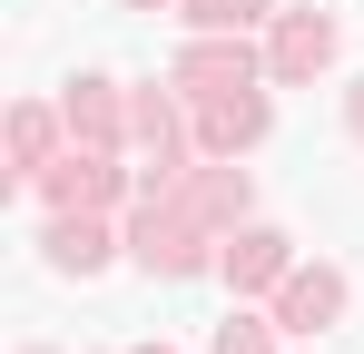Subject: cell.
<instances>
[{"label": "cell", "instance_id": "1", "mask_svg": "<svg viewBox=\"0 0 364 354\" xmlns=\"http://www.w3.org/2000/svg\"><path fill=\"white\" fill-rule=\"evenodd\" d=\"M217 246H227V236L207 227L187 197H168V187H158V197H138V217H128V256H138L158 286H187V276H207V266H217Z\"/></svg>", "mask_w": 364, "mask_h": 354}, {"label": "cell", "instance_id": "2", "mask_svg": "<svg viewBox=\"0 0 364 354\" xmlns=\"http://www.w3.org/2000/svg\"><path fill=\"white\" fill-rule=\"evenodd\" d=\"M30 187H40L60 217H109L128 197V168H119V148H69V158H50Z\"/></svg>", "mask_w": 364, "mask_h": 354}, {"label": "cell", "instance_id": "3", "mask_svg": "<svg viewBox=\"0 0 364 354\" xmlns=\"http://www.w3.org/2000/svg\"><path fill=\"white\" fill-rule=\"evenodd\" d=\"M187 118H197V148H207V158H246V148L276 128V109H266L256 79H246V89H207V99H187Z\"/></svg>", "mask_w": 364, "mask_h": 354}, {"label": "cell", "instance_id": "4", "mask_svg": "<svg viewBox=\"0 0 364 354\" xmlns=\"http://www.w3.org/2000/svg\"><path fill=\"white\" fill-rule=\"evenodd\" d=\"M148 197H158V187H148ZM168 197H187V207H197V217H207V227L227 236V227H246V207H256V177H246L237 158H207V168H197V158H187V168L168 177Z\"/></svg>", "mask_w": 364, "mask_h": 354}, {"label": "cell", "instance_id": "5", "mask_svg": "<svg viewBox=\"0 0 364 354\" xmlns=\"http://www.w3.org/2000/svg\"><path fill=\"white\" fill-rule=\"evenodd\" d=\"M217 276H227L237 295H276L286 276H296V236H286V227H227Z\"/></svg>", "mask_w": 364, "mask_h": 354}, {"label": "cell", "instance_id": "6", "mask_svg": "<svg viewBox=\"0 0 364 354\" xmlns=\"http://www.w3.org/2000/svg\"><path fill=\"white\" fill-rule=\"evenodd\" d=\"M335 40H345V30H335L325 10H276V20H266V79H286V89L315 79V69L335 59Z\"/></svg>", "mask_w": 364, "mask_h": 354}, {"label": "cell", "instance_id": "7", "mask_svg": "<svg viewBox=\"0 0 364 354\" xmlns=\"http://www.w3.org/2000/svg\"><path fill=\"white\" fill-rule=\"evenodd\" d=\"M256 69H266V59L246 50V40H227V30H197V40L168 59V79H178L187 99H207V89H246Z\"/></svg>", "mask_w": 364, "mask_h": 354}, {"label": "cell", "instance_id": "8", "mask_svg": "<svg viewBox=\"0 0 364 354\" xmlns=\"http://www.w3.org/2000/svg\"><path fill=\"white\" fill-rule=\"evenodd\" d=\"M276 325H286V335L345 325V266H296V276L276 286Z\"/></svg>", "mask_w": 364, "mask_h": 354}, {"label": "cell", "instance_id": "9", "mask_svg": "<svg viewBox=\"0 0 364 354\" xmlns=\"http://www.w3.org/2000/svg\"><path fill=\"white\" fill-rule=\"evenodd\" d=\"M60 118H69L79 148H119V138H128V89H119V79H69Z\"/></svg>", "mask_w": 364, "mask_h": 354}, {"label": "cell", "instance_id": "10", "mask_svg": "<svg viewBox=\"0 0 364 354\" xmlns=\"http://www.w3.org/2000/svg\"><path fill=\"white\" fill-rule=\"evenodd\" d=\"M40 246H50V266H60V276H99V266L119 256L109 217H60V207H50V236H40Z\"/></svg>", "mask_w": 364, "mask_h": 354}, {"label": "cell", "instance_id": "11", "mask_svg": "<svg viewBox=\"0 0 364 354\" xmlns=\"http://www.w3.org/2000/svg\"><path fill=\"white\" fill-rule=\"evenodd\" d=\"M60 128H69L60 109L20 99V109H10V177H40V168H50V158H60Z\"/></svg>", "mask_w": 364, "mask_h": 354}, {"label": "cell", "instance_id": "12", "mask_svg": "<svg viewBox=\"0 0 364 354\" xmlns=\"http://www.w3.org/2000/svg\"><path fill=\"white\" fill-rule=\"evenodd\" d=\"M187 30H227V40H246L256 20H276V0H178Z\"/></svg>", "mask_w": 364, "mask_h": 354}, {"label": "cell", "instance_id": "13", "mask_svg": "<svg viewBox=\"0 0 364 354\" xmlns=\"http://www.w3.org/2000/svg\"><path fill=\"white\" fill-rule=\"evenodd\" d=\"M276 335H286L276 315H227V325L207 335V354H276Z\"/></svg>", "mask_w": 364, "mask_h": 354}, {"label": "cell", "instance_id": "14", "mask_svg": "<svg viewBox=\"0 0 364 354\" xmlns=\"http://www.w3.org/2000/svg\"><path fill=\"white\" fill-rule=\"evenodd\" d=\"M345 128H355V138H364V79H355V89H345Z\"/></svg>", "mask_w": 364, "mask_h": 354}, {"label": "cell", "instance_id": "15", "mask_svg": "<svg viewBox=\"0 0 364 354\" xmlns=\"http://www.w3.org/2000/svg\"><path fill=\"white\" fill-rule=\"evenodd\" d=\"M128 10H168V0H128Z\"/></svg>", "mask_w": 364, "mask_h": 354}, {"label": "cell", "instance_id": "16", "mask_svg": "<svg viewBox=\"0 0 364 354\" xmlns=\"http://www.w3.org/2000/svg\"><path fill=\"white\" fill-rule=\"evenodd\" d=\"M138 354H168V345H138Z\"/></svg>", "mask_w": 364, "mask_h": 354}]
</instances>
